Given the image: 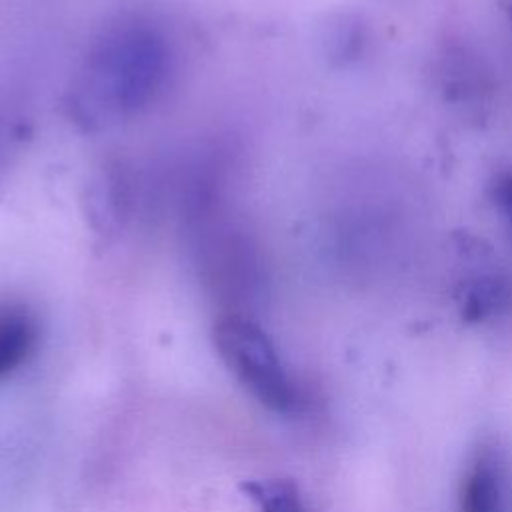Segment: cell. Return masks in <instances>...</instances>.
I'll list each match as a JSON object with an SVG mask.
<instances>
[{"mask_svg":"<svg viewBox=\"0 0 512 512\" xmlns=\"http://www.w3.org/2000/svg\"><path fill=\"white\" fill-rule=\"evenodd\" d=\"M240 488L260 512H308L300 488L288 478L246 480Z\"/></svg>","mask_w":512,"mask_h":512,"instance_id":"cell-6","label":"cell"},{"mask_svg":"<svg viewBox=\"0 0 512 512\" xmlns=\"http://www.w3.org/2000/svg\"><path fill=\"white\" fill-rule=\"evenodd\" d=\"M128 194L124 180L114 172H102L88 190V214L100 232L116 230L126 214Z\"/></svg>","mask_w":512,"mask_h":512,"instance_id":"cell-5","label":"cell"},{"mask_svg":"<svg viewBox=\"0 0 512 512\" xmlns=\"http://www.w3.org/2000/svg\"><path fill=\"white\" fill-rule=\"evenodd\" d=\"M458 512H502L500 474L488 454H480L470 464L462 480Z\"/></svg>","mask_w":512,"mask_h":512,"instance_id":"cell-4","label":"cell"},{"mask_svg":"<svg viewBox=\"0 0 512 512\" xmlns=\"http://www.w3.org/2000/svg\"><path fill=\"white\" fill-rule=\"evenodd\" d=\"M170 70L166 40L146 24H122L92 48L78 90L90 120L144 110L160 94Z\"/></svg>","mask_w":512,"mask_h":512,"instance_id":"cell-1","label":"cell"},{"mask_svg":"<svg viewBox=\"0 0 512 512\" xmlns=\"http://www.w3.org/2000/svg\"><path fill=\"white\" fill-rule=\"evenodd\" d=\"M36 340L38 324L26 306H0V378L26 362L36 346Z\"/></svg>","mask_w":512,"mask_h":512,"instance_id":"cell-3","label":"cell"},{"mask_svg":"<svg viewBox=\"0 0 512 512\" xmlns=\"http://www.w3.org/2000/svg\"><path fill=\"white\" fill-rule=\"evenodd\" d=\"M214 346L234 378L266 408L292 412L298 392L292 386L268 334L242 314H226L214 324Z\"/></svg>","mask_w":512,"mask_h":512,"instance_id":"cell-2","label":"cell"}]
</instances>
